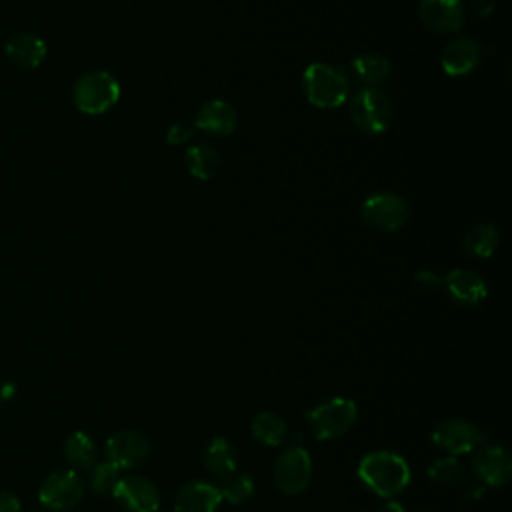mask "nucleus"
<instances>
[{
  "instance_id": "22",
  "label": "nucleus",
  "mask_w": 512,
  "mask_h": 512,
  "mask_svg": "<svg viewBox=\"0 0 512 512\" xmlns=\"http://www.w3.org/2000/svg\"><path fill=\"white\" fill-rule=\"evenodd\" d=\"M186 166L194 178L210 180L220 168V156L214 146L198 142L186 150Z\"/></svg>"
},
{
  "instance_id": "32",
  "label": "nucleus",
  "mask_w": 512,
  "mask_h": 512,
  "mask_svg": "<svg viewBox=\"0 0 512 512\" xmlns=\"http://www.w3.org/2000/svg\"><path fill=\"white\" fill-rule=\"evenodd\" d=\"M380 512H406V506L400 504V502H396V500H388V502L380 508Z\"/></svg>"
},
{
  "instance_id": "31",
  "label": "nucleus",
  "mask_w": 512,
  "mask_h": 512,
  "mask_svg": "<svg viewBox=\"0 0 512 512\" xmlns=\"http://www.w3.org/2000/svg\"><path fill=\"white\" fill-rule=\"evenodd\" d=\"M0 512H20V500L16 494L0 490Z\"/></svg>"
},
{
  "instance_id": "7",
  "label": "nucleus",
  "mask_w": 512,
  "mask_h": 512,
  "mask_svg": "<svg viewBox=\"0 0 512 512\" xmlns=\"http://www.w3.org/2000/svg\"><path fill=\"white\" fill-rule=\"evenodd\" d=\"M84 496V480L76 470L50 472L38 490V500L52 512L72 510Z\"/></svg>"
},
{
  "instance_id": "3",
  "label": "nucleus",
  "mask_w": 512,
  "mask_h": 512,
  "mask_svg": "<svg viewBox=\"0 0 512 512\" xmlns=\"http://www.w3.org/2000/svg\"><path fill=\"white\" fill-rule=\"evenodd\" d=\"M120 100V84L106 70H90L72 86L74 106L90 116H98L114 108Z\"/></svg>"
},
{
  "instance_id": "25",
  "label": "nucleus",
  "mask_w": 512,
  "mask_h": 512,
  "mask_svg": "<svg viewBox=\"0 0 512 512\" xmlns=\"http://www.w3.org/2000/svg\"><path fill=\"white\" fill-rule=\"evenodd\" d=\"M222 500L238 506L252 498L254 494V480L246 472H234L228 478L222 480V486L218 488Z\"/></svg>"
},
{
  "instance_id": "19",
  "label": "nucleus",
  "mask_w": 512,
  "mask_h": 512,
  "mask_svg": "<svg viewBox=\"0 0 512 512\" xmlns=\"http://www.w3.org/2000/svg\"><path fill=\"white\" fill-rule=\"evenodd\" d=\"M202 462L204 468L218 480L228 478L230 474L236 472V464H238V452L234 448V444L224 438V436H214L206 446H204V454H202Z\"/></svg>"
},
{
  "instance_id": "18",
  "label": "nucleus",
  "mask_w": 512,
  "mask_h": 512,
  "mask_svg": "<svg viewBox=\"0 0 512 512\" xmlns=\"http://www.w3.org/2000/svg\"><path fill=\"white\" fill-rule=\"evenodd\" d=\"M236 122H238V116L234 106L220 98L204 102L194 120L198 130L212 136H230L236 128Z\"/></svg>"
},
{
  "instance_id": "20",
  "label": "nucleus",
  "mask_w": 512,
  "mask_h": 512,
  "mask_svg": "<svg viewBox=\"0 0 512 512\" xmlns=\"http://www.w3.org/2000/svg\"><path fill=\"white\" fill-rule=\"evenodd\" d=\"M350 74L364 88H376L390 76V62L378 52H362L350 62Z\"/></svg>"
},
{
  "instance_id": "10",
  "label": "nucleus",
  "mask_w": 512,
  "mask_h": 512,
  "mask_svg": "<svg viewBox=\"0 0 512 512\" xmlns=\"http://www.w3.org/2000/svg\"><path fill=\"white\" fill-rule=\"evenodd\" d=\"M112 496L128 512H156L160 506L158 486L140 474L120 476Z\"/></svg>"
},
{
  "instance_id": "33",
  "label": "nucleus",
  "mask_w": 512,
  "mask_h": 512,
  "mask_svg": "<svg viewBox=\"0 0 512 512\" xmlns=\"http://www.w3.org/2000/svg\"><path fill=\"white\" fill-rule=\"evenodd\" d=\"M482 492H484V488H482L480 484H472V486H468V494H470L472 498H478V496H482Z\"/></svg>"
},
{
  "instance_id": "2",
  "label": "nucleus",
  "mask_w": 512,
  "mask_h": 512,
  "mask_svg": "<svg viewBox=\"0 0 512 512\" xmlns=\"http://www.w3.org/2000/svg\"><path fill=\"white\" fill-rule=\"evenodd\" d=\"M306 100L322 110L342 106L350 96V78L340 66L314 62L306 66L302 76Z\"/></svg>"
},
{
  "instance_id": "9",
  "label": "nucleus",
  "mask_w": 512,
  "mask_h": 512,
  "mask_svg": "<svg viewBox=\"0 0 512 512\" xmlns=\"http://www.w3.org/2000/svg\"><path fill=\"white\" fill-rule=\"evenodd\" d=\"M432 442L448 456H460L486 444L488 436L470 420L448 418L436 424L432 430Z\"/></svg>"
},
{
  "instance_id": "29",
  "label": "nucleus",
  "mask_w": 512,
  "mask_h": 512,
  "mask_svg": "<svg viewBox=\"0 0 512 512\" xmlns=\"http://www.w3.org/2000/svg\"><path fill=\"white\" fill-rule=\"evenodd\" d=\"M190 136H192V128H188V126H184V124H174V126H170V130L166 132L168 144H182V142L190 140Z\"/></svg>"
},
{
  "instance_id": "26",
  "label": "nucleus",
  "mask_w": 512,
  "mask_h": 512,
  "mask_svg": "<svg viewBox=\"0 0 512 512\" xmlns=\"http://www.w3.org/2000/svg\"><path fill=\"white\" fill-rule=\"evenodd\" d=\"M120 468L114 466L112 462L108 460H102V462H96L92 468H90V478H88V486L94 494L98 496H104V494H110L120 478Z\"/></svg>"
},
{
  "instance_id": "23",
  "label": "nucleus",
  "mask_w": 512,
  "mask_h": 512,
  "mask_svg": "<svg viewBox=\"0 0 512 512\" xmlns=\"http://www.w3.org/2000/svg\"><path fill=\"white\" fill-rule=\"evenodd\" d=\"M500 244L498 228L492 224H476L472 226L462 240L464 252H468L474 258H488L496 252Z\"/></svg>"
},
{
  "instance_id": "14",
  "label": "nucleus",
  "mask_w": 512,
  "mask_h": 512,
  "mask_svg": "<svg viewBox=\"0 0 512 512\" xmlns=\"http://www.w3.org/2000/svg\"><path fill=\"white\" fill-rule=\"evenodd\" d=\"M482 60V46L474 38H456L442 48L440 66L448 76H466Z\"/></svg>"
},
{
  "instance_id": "17",
  "label": "nucleus",
  "mask_w": 512,
  "mask_h": 512,
  "mask_svg": "<svg viewBox=\"0 0 512 512\" xmlns=\"http://www.w3.org/2000/svg\"><path fill=\"white\" fill-rule=\"evenodd\" d=\"M220 502L222 496L218 486L204 480H192L176 492L174 512H216Z\"/></svg>"
},
{
  "instance_id": "21",
  "label": "nucleus",
  "mask_w": 512,
  "mask_h": 512,
  "mask_svg": "<svg viewBox=\"0 0 512 512\" xmlns=\"http://www.w3.org/2000/svg\"><path fill=\"white\" fill-rule=\"evenodd\" d=\"M64 458L72 466V470H90L98 462V450L94 440L82 432L76 430L64 440Z\"/></svg>"
},
{
  "instance_id": "1",
  "label": "nucleus",
  "mask_w": 512,
  "mask_h": 512,
  "mask_svg": "<svg viewBox=\"0 0 512 512\" xmlns=\"http://www.w3.org/2000/svg\"><path fill=\"white\" fill-rule=\"evenodd\" d=\"M360 482L380 498L400 494L410 482L408 462L390 450H374L358 462Z\"/></svg>"
},
{
  "instance_id": "15",
  "label": "nucleus",
  "mask_w": 512,
  "mask_h": 512,
  "mask_svg": "<svg viewBox=\"0 0 512 512\" xmlns=\"http://www.w3.org/2000/svg\"><path fill=\"white\" fill-rule=\"evenodd\" d=\"M4 54L14 66L32 70L44 62L48 54V46L44 38L34 32H18L10 36L8 42L4 44Z\"/></svg>"
},
{
  "instance_id": "12",
  "label": "nucleus",
  "mask_w": 512,
  "mask_h": 512,
  "mask_svg": "<svg viewBox=\"0 0 512 512\" xmlns=\"http://www.w3.org/2000/svg\"><path fill=\"white\" fill-rule=\"evenodd\" d=\"M150 454L148 438L138 430H118L106 440V460L120 470L140 466Z\"/></svg>"
},
{
  "instance_id": "11",
  "label": "nucleus",
  "mask_w": 512,
  "mask_h": 512,
  "mask_svg": "<svg viewBox=\"0 0 512 512\" xmlns=\"http://www.w3.org/2000/svg\"><path fill=\"white\" fill-rule=\"evenodd\" d=\"M472 470L484 486L500 488L512 476V458L500 444H482L472 458Z\"/></svg>"
},
{
  "instance_id": "24",
  "label": "nucleus",
  "mask_w": 512,
  "mask_h": 512,
  "mask_svg": "<svg viewBox=\"0 0 512 512\" xmlns=\"http://www.w3.org/2000/svg\"><path fill=\"white\" fill-rule=\"evenodd\" d=\"M250 432H252L254 440H258L264 446H280V444H284V440L288 436V426L278 414L260 412L252 420Z\"/></svg>"
},
{
  "instance_id": "28",
  "label": "nucleus",
  "mask_w": 512,
  "mask_h": 512,
  "mask_svg": "<svg viewBox=\"0 0 512 512\" xmlns=\"http://www.w3.org/2000/svg\"><path fill=\"white\" fill-rule=\"evenodd\" d=\"M414 282L422 288V290H436L440 284H442V278L436 274V272H432V270H418L416 274H414Z\"/></svg>"
},
{
  "instance_id": "16",
  "label": "nucleus",
  "mask_w": 512,
  "mask_h": 512,
  "mask_svg": "<svg viewBox=\"0 0 512 512\" xmlns=\"http://www.w3.org/2000/svg\"><path fill=\"white\" fill-rule=\"evenodd\" d=\"M442 282H444L450 298L462 306H476L488 296L486 280L472 270L454 268L446 274V278Z\"/></svg>"
},
{
  "instance_id": "4",
  "label": "nucleus",
  "mask_w": 512,
  "mask_h": 512,
  "mask_svg": "<svg viewBox=\"0 0 512 512\" xmlns=\"http://www.w3.org/2000/svg\"><path fill=\"white\" fill-rule=\"evenodd\" d=\"M304 416L314 438L332 440L346 434L354 426L358 418V406L350 398L336 396L310 408Z\"/></svg>"
},
{
  "instance_id": "8",
  "label": "nucleus",
  "mask_w": 512,
  "mask_h": 512,
  "mask_svg": "<svg viewBox=\"0 0 512 512\" xmlns=\"http://www.w3.org/2000/svg\"><path fill=\"white\" fill-rule=\"evenodd\" d=\"M360 216L372 228L394 232L408 222L410 206L402 196L394 192H376L362 202Z\"/></svg>"
},
{
  "instance_id": "27",
  "label": "nucleus",
  "mask_w": 512,
  "mask_h": 512,
  "mask_svg": "<svg viewBox=\"0 0 512 512\" xmlns=\"http://www.w3.org/2000/svg\"><path fill=\"white\" fill-rule=\"evenodd\" d=\"M428 476L438 484L452 486L462 480L464 464L458 460V456H442L428 466Z\"/></svg>"
},
{
  "instance_id": "5",
  "label": "nucleus",
  "mask_w": 512,
  "mask_h": 512,
  "mask_svg": "<svg viewBox=\"0 0 512 512\" xmlns=\"http://www.w3.org/2000/svg\"><path fill=\"white\" fill-rule=\"evenodd\" d=\"M350 118L366 134H382L390 128L394 108L378 88H360L350 100Z\"/></svg>"
},
{
  "instance_id": "30",
  "label": "nucleus",
  "mask_w": 512,
  "mask_h": 512,
  "mask_svg": "<svg viewBox=\"0 0 512 512\" xmlns=\"http://www.w3.org/2000/svg\"><path fill=\"white\" fill-rule=\"evenodd\" d=\"M496 8V2L494 0H472L470 2V12L476 16V18H486L494 12Z\"/></svg>"
},
{
  "instance_id": "13",
  "label": "nucleus",
  "mask_w": 512,
  "mask_h": 512,
  "mask_svg": "<svg viewBox=\"0 0 512 512\" xmlns=\"http://www.w3.org/2000/svg\"><path fill=\"white\" fill-rule=\"evenodd\" d=\"M422 24L438 34H452L464 26L466 8L462 0H420Z\"/></svg>"
},
{
  "instance_id": "6",
  "label": "nucleus",
  "mask_w": 512,
  "mask_h": 512,
  "mask_svg": "<svg viewBox=\"0 0 512 512\" xmlns=\"http://www.w3.org/2000/svg\"><path fill=\"white\" fill-rule=\"evenodd\" d=\"M276 488L286 496L302 494L312 480V458L302 446L284 448L272 470Z\"/></svg>"
}]
</instances>
